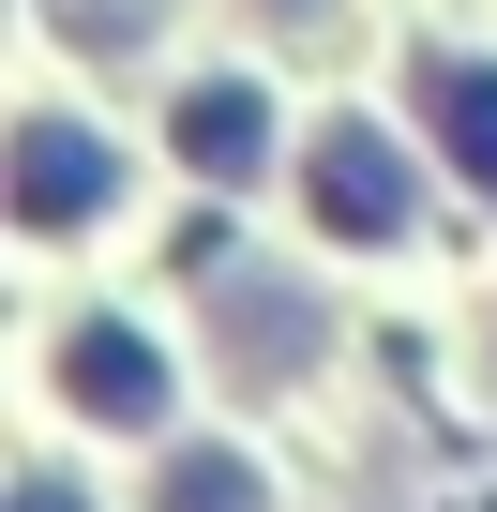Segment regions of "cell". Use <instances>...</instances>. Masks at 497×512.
Listing matches in <instances>:
<instances>
[{
  "label": "cell",
  "mask_w": 497,
  "mask_h": 512,
  "mask_svg": "<svg viewBox=\"0 0 497 512\" xmlns=\"http://www.w3.org/2000/svg\"><path fill=\"white\" fill-rule=\"evenodd\" d=\"M272 16H287V31H317V16H332V0H272Z\"/></svg>",
  "instance_id": "9c48e42d"
},
{
  "label": "cell",
  "mask_w": 497,
  "mask_h": 512,
  "mask_svg": "<svg viewBox=\"0 0 497 512\" xmlns=\"http://www.w3.org/2000/svg\"><path fill=\"white\" fill-rule=\"evenodd\" d=\"M211 317H226V377H257V392H272V377H302V362L332 347V317H317L287 272H226V287H211Z\"/></svg>",
  "instance_id": "3957f363"
},
{
  "label": "cell",
  "mask_w": 497,
  "mask_h": 512,
  "mask_svg": "<svg viewBox=\"0 0 497 512\" xmlns=\"http://www.w3.org/2000/svg\"><path fill=\"white\" fill-rule=\"evenodd\" d=\"M422 106H437V151L497 196V61H422Z\"/></svg>",
  "instance_id": "8992f818"
},
{
  "label": "cell",
  "mask_w": 497,
  "mask_h": 512,
  "mask_svg": "<svg viewBox=\"0 0 497 512\" xmlns=\"http://www.w3.org/2000/svg\"><path fill=\"white\" fill-rule=\"evenodd\" d=\"M407 211H422V196H407V151H392L377 121H332V136H317V226H332V241H407Z\"/></svg>",
  "instance_id": "7a4b0ae2"
},
{
  "label": "cell",
  "mask_w": 497,
  "mask_h": 512,
  "mask_svg": "<svg viewBox=\"0 0 497 512\" xmlns=\"http://www.w3.org/2000/svg\"><path fill=\"white\" fill-rule=\"evenodd\" d=\"M181 166L196 181H257L272 166V91L257 76H196L181 91Z\"/></svg>",
  "instance_id": "5b68a950"
},
{
  "label": "cell",
  "mask_w": 497,
  "mask_h": 512,
  "mask_svg": "<svg viewBox=\"0 0 497 512\" xmlns=\"http://www.w3.org/2000/svg\"><path fill=\"white\" fill-rule=\"evenodd\" d=\"M61 392H76L91 422H166V362H151V332H121V317H76Z\"/></svg>",
  "instance_id": "277c9868"
},
{
  "label": "cell",
  "mask_w": 497,
  "mask_h": 512,
  "mask_svg": "<svg viewBox=\"0 0 497 512\" xmlns=\"http://www.w3.org/2000/svg\"><path fill=\"white\" fill-rule=\"evenodd\" d=\"M151 512H272V497H257L241 452H166V497H151Z\"/></svg>",
  "instance_id": "52a82bcc"
},
{
  "label": "cell",
  "mask_w": 497,
  "mask_h": 512,
  "mask_svg": "<svg viewBox=\"0 0 497 512\" xmlns=\"http://www.w3.org/2000/svg\"><path fill=\"white\" fill-rule=\"evenodd\" d=\"M16 512H91V497H76L61 467H31V482H16Z\"/></svg>",
  "instance_id": "ba28073f"
},
{
  "label": "cell",
  "mask_w": 497,
  "mask_h": 512,
  "mask_svg": "<svg viewBox=\"0 0 497 512\" xmlns=\"http://www.w3.org/2000/svg\"><path fill=\"white\" fill-rule=\"evenodd\" d=\"M106 196H121V151H106L76 106H31V121H16V226L61 241V226H91Z\"/></svg>",
  "instance_id": "6da1fadb"
}]
</instances>
